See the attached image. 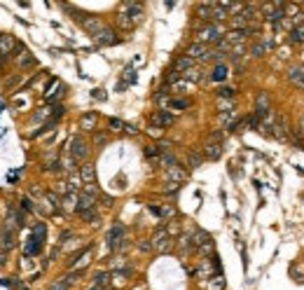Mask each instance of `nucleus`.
I'll list each match as a JSON object with an SVG mask.
<instances>
[{"label": "nucleus", "mask_w": 304, "mask_h": 290, "mask_svg": "<svg viewBox=\"0 0 304 290\" xmlns=\"http://www.w3.org/2000/svg\"><path fill=\"white\" fill-rule=\"evenodd\" d=\"M92 155V143L84 138V136H73L70 143H68V157H73L75 161H87Z\"/></svg>", "instance_id": "f257e3e1"}, {"label": "nucleus", "mask_w": 304, "mask_h": 290, "mask_svg": "<svg viewBox=\"0 0 304 290\" xmlns=\"http://www.w3.org/2000/svg\"><path fill=\"white\" fill-rule=\"evenodd\" d=\"M225 38V28L218 26V24H204V26L197 31V42L201 45H218L220 40Z\"/></svg>", "instance_id": "f03ea898"}, {"label": "nucleus", "mask_w": 304, "mask_h": 290, "mask_svg": "<svg viewBox=\"0 0 304 290\" xmlns=\"http://www.w3.org/2000/svg\"><path fill=\"white\" fill-rule=\"evenodd\" d=\"M21 45L24 42H19L10 33H0V59L2 61H14V54L21 49Z\"/></svg>", "instance_id": "7ed1b4c3"}, {"label": "nucleus", "mask_w": 304, "mask_h": 290, "mask_svg": "<svg viewBox=\"0 0 304 290\" xmlns=\"http://www.w3.org/2000/svg\"><path fill=\"white\" fill-rule=\"evenodd\" d=\"M14 66L19 70V75L21 73H28V70H33V68H38V59L33 56V54L26 49V45H21V49L14 54Z\"/></svg>", "instance_id": "20e7f679"}, {"label": "nucleus", "mask_w": 304, "mask_h": 290, "mask_svg": "<svg viewBox=\"0 0 304 290\" xmlns=\"http://www.w3.org/2000/svg\"><path fill=\"white\" fill-rule=\"evenodd\" d=\"M5 223L10 225V227H14L16 232L19 229H26V227H31V223H28V215L16 204H7V220Z\"/></svg>", "instance_id": "39448f33"}, {"label": "nucleus", "mask_w": 304, "mask_h": 290, "mask_svg": "<svg viewBox=\"0 0 304 290\" xmlns=\"http://www.w3.org/2000/svg\"><path fill=\"white\" fill-rule=\"evenodd\" d=\"M19 246V239H16V229L10 227L7 223L0 225V251L12 253L14 248Z\"/></svg>", "instance_id": "423d86ee"}, {"label": "nucleus", "mask_w": 304, "mask_h": 290, "mask_svg": "<svg viewBox=\"0 0 304 290\" xmlns=\"http://www.w3.org/2000/svg\"><path fill=\"white\" fill-rule=\"evenodd\" d=\"M150 243H152V248H155V251L166 253L169 248H171V232L161 225V227L155 229V234H152V239H150Z\"/></svg>", "instance_id": "0eeeda50"}, {"label": "nucleus", "mask_w": 304, "mask_h": 290, "mask_svg": "<svg viewBox=\"0 0 304 290\" xmlns=\"http://www.w3.org/2000/svg\"><path fill=\"white\" fill-rule=\"evenodd\" d=\"M92 38L98 47H110V45H119V42H122L117 31H115V28H108V26L103 28V31H98L96 35H92Z\"/></svg>", "instance_id": "6e6552de"}, {"label": "nucleus", "mask_w": 304, "mask_h": 290, "mask_svg": "<svg viewBox=\"0 0 304 290\" xmlns=\"http://www.w3.org/2000/svg\"><path fill=\"white\" fill-rule=\"evenodd\" d=\"M171 124H176V115L169 113V110H155V113L150 115V127L166 129V127H171Z\"/></svg>", "instance_id": "1a4fd4ad"}, {"label": "nucleus", "mask_w": 304, "mask_h": 290, "mask_svg": "<svg viewBox=\"0 0 304 290\" xmlns=\"http://www.w3.org/2000/svg\"><path fill=\"white\" fill-rule=\"evenodd\" d=\"M92 251H94V243H89L84 251H80V253H75L70 260L66 262V269L70 272V269H82V264H87L89 262V258H92Z\"/></svg>", "instance_id": "9d476101"}, {"label": "nucleus", "mask_w": 304, "mask_h": 290, "mask_svg": "<svg viewBox=\"0 0 304 290\" xmlns=\"http://www.w3.org/2000/svg\"><path fill=\"white\" fill-rule=\"evenodd\" d=\"M122 12L127 14V16L133 21V26H136V24L143 21V16H145V7H143L141 2H124V5H122Z\"/></svg>", "instance_id": "9b49d317"}, {"label": "nucleus", "mask_w": 304, "mask_h": 290, "mask_svg": "<svg viewBox=\"0 0 304 290\" xmlns=\"http://www.w3.org/2000/svg\"><path fill=\"white\" fill-rule=\"evenodd\" d=\"M122 239H127V227H124L122 223H115L112 227H110V232L106 234V243H108V248L112 251V248L117 246V243L122 241Z\"/></svg>", "instance_id": "f8f14e48"}, {"label": "nucleus", "mask_w": 304, "mask_h": 290, "mask_svg": "<svg viewBox=\"0 0 304 290\" xmlns=\"http://www.w3.org/2000/svg\"><path fill=\"white\" fill-rule=\"evenodd\" d=\"M42 248H45V243L38 241L35 237H31V234H28V239L21 243V253H24V258H38L40 253H42Z\"/></svg>", "instance_id": "ddd939ff"}, {"label": "nucleus", "mask_w": 304, "mask_h": 290, "mask_svg": "<svg viewBox=\"0 0 304 290\" xmlns=\"http://www.w3.org/2000/svg\"><path fill=\"white\" fill-rule=\"evenodd\" d=\"M96 199L94 194H87V192H80L78 199H75V215H80V213L89 211V209H96Z\"/></svg>", "instance_id": "4468645a"}, {"label": "nucleus", "mask_w": 304, "mask_h": 290, "mask_svg": "<svg viewBox=\"0 0 304 290\" xmlns=\"http://www.w3.org/2000/svg\"><path fill=\"white\" fill-rule=\"evenodd\" d=\"M185 56H190L192 61H206V56H208V47L201 45V42H192V45L185 49Z\"/></svg>", "instance_id": "2eb2a0df"}, {"label": "nucleus", "mask_w": 304, "mask_h": 290, "mask_svg": "<svg viewBox=\"0 0 304 290\" xmlns=\"http://www.w3.org/2000/svg\"><path fill=\"white\" fill-rule=\"evenodd\" d=\"M96 127H98V113L89 110V113H84V115L80 117V129H82V131L94 133L96 131Z\"/></svg>", "instance_id": "dca6fc26"}, {"label": "nucleus", "mask_w": 304, "mask_h": 290, "mask_svg": "<svg viewBox=\"0 0 304 290\" xmlns=\"http://www.w3.org/2000/svg\"><path fill=\"white\" fill-rule=\"evenodd\" d=\"M82 276H84V269H70V272H66V274H61V276L56 278V281H59L61 286H66V288L70 290Z\"/></svg>", "instance_id": "f3484780"}, {"label": "nucleus", "mask_w": 304, "mask_h": 290, "mask_svg": "<svg viewBox=\"0 0 304 290\" xmlns=\"http://www.w3.org/2000/svg\"><path fill=\"white\" fill-rule=\"evenodd\" d=\"M80 180H82V185L96 183V166H94L92 161H84V164L80 166Z\"/></svg>", "instance_id": "a211bd4d"}, {"label": "nucleus", "mask_w": 304, "mask_h": 290, "mask_svg": "<svg viewBox=\"0 0 304 290\" xmlns=\"http://www.w3.org/2000/svg\"><path fill=\"white\" fill-rule=\"evenodd\" d=\"M28 234L31 237H35L38 241H47V234H49V227H47V223H42V220H38V223H31V227H28Z\"/></svg>", "instance_id": "6ab92c4d"}, {"label": "nucleus", "mask_w": 304, "mask_h": 290, "mask_svg": "<svg viewBox=\"0 0 304 290\" xmlns=\"http://www.w3.org/2000/svg\"><path fill=\"white\" fill-rule=\"evenodd\" d=\"M204 157L211 159V161L220 159L223 157V143H211V141H206V145H204Z\"/></svg>", "instance_id": "aec40b11"}, {"label": "nucleus", "mask_w": 304, "mask_h": 290, "mask_svg": "<svg viewBox=\"0 0 304 290\" xmlns=\"http://www.w3.org/2000/svg\"><path fill=\"white\" fill-rule=\"evenodd\" d=\"M187 178V171L178 164V166H173V169H169L166 171V183H176V185H180L183 180Z\"/></svg>", "instance_id": "412c9836"}, {"label": "nucleus", "mask_w": 304, "mask_h": 290, "mask_svg": "<svg viewBox=\"0 0 304 290\" xmlns=\"http://www.w3.org/2000/svg\"><path fill=\"white\" fill-rule=\"evenodd\" d=\"M201 286H204V290H225V276L223 274H213Z\"/></svg>", "instance_id": "4be33fe9"}, {"label": "nucleus", "mask_w": 304, "mask_h": 290, "mask_svg": "<svg viewBox=\"0 0 304 290\" xmlns=\"http://www.w3.org/2000/svg\"><path fill=\"white\" fill-rule=\"evenodd\" d=\"M194 64H197V61H192L190 56H185V54H183V56H178V59L173 61V68H171V70H176V73H180V75H183L185 70L194 68Z\"/></svg>", "instance_id": "5701e85b"}, {"label": "nucleus", "mask_w": 304, "mask_h": 290, "mask_svg": "<svg viewBox=\"0 0 304 290\" xmlns=\"http://www.w3.org/2000/svg\"><path fill=\"white\" fill-rule=\"evenodd\" d=\"M194 14H197L201 21H206V24H211V14H213V2H199L197 7H194Z\"/></svg>", "instance_id": "b1692460"}, {"label": "nucleus", "mask_w": 304, "mask_h": 290, "mask_svg": "<svg viewBox=\"0 0 304 290\" xmlns=\"http://www.w3.org/2000/svg\"><path fill=\"white\" fill-rule=\"evenodd\" d=\"M208 78L213 80V82H225L227 78H229V68L225 66V64H215L211 70V75Z\"/></svg>", "instance_id": "393cba45"}, {"label": "nucleus", "mask_w": 304, "mask_h": 290, "mask_svg": "<svg viewBox=\"0 0 304 290\" xmlns=\"http://www.w3.org/2000/svg\"><path fill=\"white\" fill-rule=\"evenodd\" d=\"M19 209L26 213V215H28V213H38V204H35V199H33V197L21 194V197H19Z\"/></svg>", "instance_id": "a878e982"}, {"label": "nucleus", "mask_w": 304, "mask_h": 290, "mask_svg": "<svg viewBox=\"0 0 304 290\" xmlns=\"http://www.w3.org/2000/svg\"><path fill=\"white\" fill-rule=\"evenodd\" d=\"M274 47V42L272 40H265V42H255L251 47V56H255V59H262L267 54V49H272Z\"/></svg>", "instance_id": "bb28decb"}, {"label": "nucleus", "mask_w": 304, "mask_h": 290, "mask_svg": "<svg viewBox=\"0 0 304 290\" xmlns=\"http://www.w3.org/2000/svg\"><path fill=\"white\" fill-rule=\"evenodd\" d=\"M190 106H192L190 98H169V103H166V108L173 110V113H183V110H187Z\"/></svg>", "instance_id": "cd10ccee"}, {"label": "nucleus", "mask_w": 304, "mask_h": 290, "mask_svg": "<svg viewBox=\"0 0 304 290\" xmlns=\"http://www.w3.org/2000/svg\"><path fill=\"white\" fill-rule=\"evenodd\" d=\"M2 283H5L7 288H12V290H28L26 281H24V278H19V276H5V278H2Z\"/></svg>", "instance_id": "c85d7f7f"}, {"label": "nucleus", "mask_w": 304, "mask_h": 290, "mask_svg": "<svg viewBox=\"0 0 304 290\" xmlns=\"http://www.w3.org/2000/svg\"><path fill=\"white\" fill-rule=\"evenodd\" d=\"M159 166L169 171V169H173V166H178V159H176L173 152H161V157H159Z\"/></svg>", "instance_id": "c756f323"}, {"label": "nucleus", "mask_w": 304, "mask_h": 290, "mask_svg": "<svg viewBox=\"0 0 304 290\" xmlns=\"http://www.w3.org/2000/svg\"><path fill=\"white\" fill-rule=\"evenodd\" d=\"M108 283H110V274H108V272H96V274H94V288L96 290L106 288Z\"/></svg>", "instance_id": "7c9ffc66"}, {"label": "nucleus", "mask_w": 304, "mask_h": 290, "mask_svg": "<svg viewBox=\"0 0 304 290\" xmlns=\"http://www.w3.org/2000/svg\"><path fill=\"white\" fill-rule=\"evenodd\" d=\"M143 155H145V159H150L152 164H159V157H161V152H159L157 145H145Z\"/></svg>", "instance_id": "2f4dec72"}, {"label": "nucleus", "mask_w": 304, "mask_h": 290, "mask_svg": "<svg viewBox=\"0 0 304 290\" xmlns=\"http://www.w3.org/2000/svg\"><path fill=\"white\" fill-rule=\"evenodd\" d=\"M47 119H49V108H38V110L31 115V122H35V124H38V122L40 124H45Z\"/></svg>", "instance_id": "473e14b6"}, {"label": "nucleus", "mask_w": 304, "mask_h": 290, "mask_svg": "<svg viewBox=\"0 0 304 290\" xmlns=\"http://www.w3.org/2000/svg\"><path fill=\"white\" fill-rule=\"evenodd\" d=\"M201 164H204V157H201L199 152H194V150H190V152H187V166H190V169H199Z\"/></svg>", "instance_id": "72a5a7b5"}, {"label": "nucleus", "mask_w": 304, "mask_h": 290, "mask_svg": "<svg viewBox=\"0 0 304 290\" xmlns=\"http://www.w3.org/2000/svg\"><path fill=\"white\" fill-rule=\"evenodd\" d=\"M108 143H110V133L96 129V131H94V145H96V147H103V145H108Z\"/></svg>", "instance_id": "f704fd0d"}, {"label": "nucleus", "mask_w": 304, "mask_h": 290, "mask_svg": "<svg viewBox=\"0 0 304 290\" xmlns=\"http://www.w3.org/2000/svg\"><path fill=\"white\" fill-rule=\"evenodd\" d=\"M80 218H82L87 225H98V218H101V215H98V211H96V209H89V211L80 213Z\"/></svg>", "instance_id": "c9c22d12"}, {"label": "nucleus", "mask_w": 304, "mask_h": 290, "mask_svg": "<svg viewBox=\"0 0 304 290\" xmlns=\"http://www.w3.org/2000/svg\"><path fill=\"white\" fill-rule=\"evenodd\" d=\"M180 80H183V82H201V73H199L197 68H190V70H185V73L180 75Z\"/></svg>", "instance_id": "e433bc0d"}, {"label": "nucleus", "mask_w": 304, "mask_h": 290, "mask_svg": "<svg viewBox=\"0 0 304 290\" xmlns=\"http://www.w3.org/2000/svg\"><path fill=\"white\" fill-rule=\"evenodd\" d=\"M124 127H127V124H124L119 117H110V119H108V133H110V131H124Z\"/></svg>", "instance_id": "4c0bfd02"}, {"label": "nucleus", "mask_w": 304, "mask_h": 290, "mask_svg": "<svg viewBox=\"0 0 304 290\" xmlns=\"http://www.w3.org/2000/svg\"><path fill=\"white\" fill-rule=\"evenodd\" d=\"M117 26L122 28V31H131V28H133V21H131V19H129V16H127L124 12H119V14H117Z\"/></svg>", "instance_id": "58836bf2"}, {"label": "nucleus", "mask_w": 304, "mask_h": 290, "mask_svg": "<svg viewBox=\"0 0 304 290\" xmlns=\"http://www.w3.org/2000/svg\"><path fill=\"white\" fill-rule=\"evenodd\" d=\"M215 94H218L220 98H234V96H237V89H234V87H220Z\"/></svg>", "instance_id": "ea45409f"}, {"label": "nucleus", "mask_w": 304, "mask_h": 290, "mask_svg": "<svg viewBox=\"0 0 304 290\" xmlns=\"http://www.w3.org/2000/svg\"><path fill=\"white\" fill-rule=\"evenodd\" d=\"M302 75H304V68H290V73H288V78L292 82H302Z\"/></svg>", "instance_id": "a19ab883"}, {"label": "nucleus", "mask_w": 304, "mask_h": 290, "mask_svg": "<svg viewBox=\"0 0 304 290\" xmlns=\"http://www.w3.org/2000/svg\"><path fill=\"white\" fill-rule=\"evenodd\" d=\"M19 80H21V75H19V73H16V75H12L10 80H5V92H12L14 87H16V82H19Z\"/></svg>", "instance_id": "79ce46f5"}, {"label": "nucleus", "mask_w": 304, "mask_h": 290, "mask_svg": "<svg viewBox=\"0 0 304 290\" xmlns=\"http://www.w3.org/2000/svg\"><path fill=\"white\" fill-rule=\"evenodd\" d=\"M208 141H211V143H223V141H225V133L223 131H211L208 133Z\"/></svg>", "instance_id": "37998d69"}, {"label": "nucleus", "mask_w": 304, "mask_h": 290, "mask_svg": "<svg viewBox=\"0 0 304 290\" xmlns=\"http://www.w3.org/2000/svg\"><path fill=\"white\" fill-rule=\"evenodd\" d=\"M138 251H141V253H150V251H152V243H150V239H141V243H138Z\"/></svg>", "instance_id": "c03bdc74"}, {"label": "nucleus", "mask_w": 304, "mask_h": 290, "mask_svg": "<svg viewBox=\"0 0 304 290\" xmlns=\"http://www.w3.org/2000/svg\"><path fill=\"white\" fill-rule=\"evenodd\" d=\"M180 190V185H176V183H164V192L166 194H176Z\"/></svg>", "instance_id": "a18cd8bd"}, {"label": "nucleus", "mask_w": 304, "mask_h": 290, "mask_svg": "<svg viewBox=\"0 0 304 290\" xmlns=\"http://www.w3.org/2000/svg\"><path fill=\"white\" fill-rule=\"evenodd\" d=\"M10 264V253L7 251H0V269H5Z\"/></svg>", "instance_id": "49530a36"}, {"label": "nucleus", "mask_w": 304, "mask_h": 290, "mask_svg": "<svg viewBox=\"0 0 304 290\" xmlns=\"http://www.w3.org/2000/svg\"><path fill=\"white\" fill-rule=\"evenodd\" d=\"M47 290H68V288H66V286H61L59 281H52V283L47 286Z\"/></svg>", "instance_id": "de8ad7c7"}, {"label": "nucleus", "mask_w": 304, "mask_h": 290, "mask_svg": "<svg viewBox=\"0 0 304 290\" xmlns=\"http://www.w3.org/2000/svg\"><path fill=\"white\" fill-rule=\"evenodd\" d=\"M127 82H136V75H133V68H127Z\"/></svg>", "instance_id": "09e8293b"}, {"label": "nucleus", "mask_w": 304, "mask_h": 290, "mask_svg": "<svg viewBox=\"0 0 304 290\" xmlns=\"http://www.w3.org/2000/svg\"><path fill=\"white\" fill-rule=\"evenodd\" d=\"M94 98L103 101V98H106V94H103V89H94Z\"/></svg>", "instance_id": "8fccbe9b"}, {"label": "nucleus", "mask_w": 304, "mask_h": 290, "mask_svg": "<svg viewBox=\"0 0 304 290\" xmlns=\"http://www.w3.org/2000/svg\"><path fill=\"white\" fill-rule=\"evenodd\" d=\"M124 131L133 136V133H138V129H136V127H131V124H127V127H124Z\"/></svg>", "instance_id": "3c124183"}, {"label": "nucleus", "mask_w": 304, "mask_h": 290, "mask_svg": "<svg viewBox=\"0 0 304 290\" xmlns=\"http://www.w3.org/2000/svg\"><path fill=\"white\" fill-rule=\"evenodd\" d=\"M101 199H103V204H106L108 209H110V206L115 204V199H112V197H101Z\"/></svg>", "instance_id": "603ef678"}, {"label": "nucleus", "mask_w": 304, "mask_h": 290, "mask_svg": "<svg viewBox=\"0 0 304 290\" xmlns=\"http://www.w3.org/2000/svg\"><path fill=\"white\" fill-rule=\"evenodd\" d=\"M302 82H304V75H302Z\"/></svg>", "instance_id": "864d4df0"}]
</instances>
